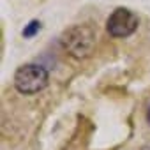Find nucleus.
I'll use <instances>...</instances> for the list:
<instances>
[{
    "mask_svg": "<svg viewBox=\"0 0 150 150\" xmlns=\"http://www.w3.org/2000/svg\"><path fill=\"white\" fill-rule=\"evenodd\" d=\"M146 122H148V125H150V108H148V111H146Z\"/></svg>",
    "mask_w": 150,
    "mask_h": 150,
    "instance_id": "nucleus-5",
    "label": "nucleus"
},
{
    "mask_svg": "<svg viewBox=\"0 0 150 150\" xmlns=\"http://www.w3.org/2000/svg\"><path fill=\"white\" fill-rule=\"evenodd\" d=\"M141 150H150V143H148V145H143V146H141Z\"/></svg>",
    "mask_w": 150,
    "mask_h": 150,
    "instance_id": "nucleus-6",
    "label": "nucleus"
},
{
    "mask_svg": "<svg viewBox=\"0 0 150 150\" xmlns=\"http://www.w3.org/2000/svg\"><path fill=\"white\" fill-rule=\"evenodd\" d=\"M136 28H138V16L125 7H117L106 21L108 34L111 37H118V39L129 37L131 34L136 32Z\"/></svg>",
    "mask_w": 150,
    "mask_h": 150,
    "instance_id": "nucleus-3",
    "label": "nucleus"
},
{
    "mask_svg": "<svg viewBox=\"0 0 150 150\" xmlns=\"http://www.w3.org/2000/svg\"><path fill=\"white\" fill-rule=\"evenodd\" d=\"M96 30L90 25H74L67 28L62 37V48L74 58H87L96 48Z\"/></svg>",
    "mask_w": 150,
    "mask_h": 150,
    "instance_id": "nucleus-1",
    "label": "nucleus"
},
{
    "mask_svg": "<svg viewBox=\"0 0 150 150\" xmlns=\"http://www.w3.org/2000/svg\"><path fill=\"white\" fill-rule=\"evenodd\" d=\"M39 28H41V23L37 21V20H34V21H30L27 27H25V30H23V37H27V39H30V37H34L37 32H39Z\"/></svg>",
    "mask_w": 150,
    "mask_h": 150,
    "instance_id": "nucleus-4",
    "label": "nucleus"
},
{
    "mask_svg": "<svg viewBox=\"0 0 150 150\" xmlns=\"http://www.w3.org/2000/svg\"><path fill=\"white\" fill-rule=\"evenodd\" d=\"M50 81V74L42 65L37 64H25L18 67L14 72V87L20 94L32 96L48 87Z\"/></svg>",
    "mask_w": 150,
    "mask_h": 150,
    "instance_id": "nucleus-2",
    "label": "nucleus"
}]
</instances>
